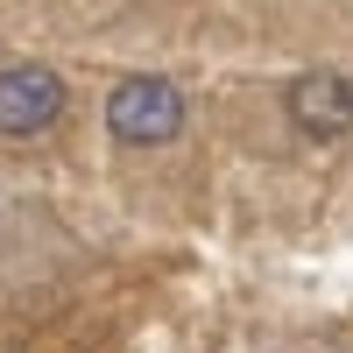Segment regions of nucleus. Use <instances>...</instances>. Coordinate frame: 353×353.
Wrapping results in <instances>:
<instances>
[{
  "mask_svg": "<svg viewBox=\"0 0 353 353\" xmlns=\"http://www.w3.org/2000/svg\"><path fill=\"white\" fill-rule=\"evenodd\" d=\"M290 121H297L311 141H339L353 128V85L332 71H304L290 85Z\"/></svg>",
  "mask_w": 353,
  "mask_h": 353,
  "instance_id": "nucleus-3",
  "label": "nucleus"
},
{
  "mask_svg": "<svg viewBox=\"0 0 353 353\" xmlns=\"http://www.w3.org/2000/svg\"><path fill=\"white\" fill-rule=\"evenodd\" d=\"M106 121L121 141H170L184 134V92L170 78H121L106 99Z\"/></svg>",
  "mask_w": 353,
  "mask_h": 353,
  "instance_id": "nucleus-1",
  "label": "nucleus"
},
{
  "mask_svg": "<svg viewBox=\"0 0 353 353\" xmlns=\"http://www.w3.org/2000/svg\"><path fill=\"white\" fill-rule=\"evenodd\" d=\"M57 113H64V78L43 64L0 71V134H43Z\"/></svg>",
  "mask_w": 353,
  "mask_h": 353,
  "instance_id": "nucleus-2",
  "label": "nucleus"
}]
</instances>
